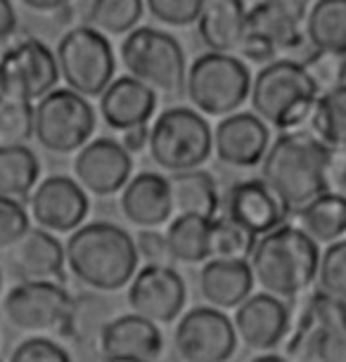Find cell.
I'll return each mask as SVG.
<instances>
[{
  "instance_id": "1",
  "label": "cell",
  "mask_w": 346,
  "mask_h": 362,
  "mask_svg": "<svg viewBox=\"0 0 346 362\" xmlns=\"http://www.w3.org/2000/svg\"><path fill=\"white\" fill-rule=\"evenodd\" d=\"M335 152L311 131H284L263 156L261 180L273 189L287 214H299L311 199L330 189Z\"/></svg>"
},
{
  "instance_id": "2",
  "label": "cell",
  "mask_w": 346,
  "mask_h": 362,
  "mask_svg": "<svg viewBox=\"0 0 346 362\" xmlns=\"http://www.w3.org/2000/svg\"><path fill=\"white\" fill-rule=\"evenodd\" d=\"M67 268L91 291L110 293L128 286L140 268L135 239L107 221L83 223L67 237Z\"/></svg>"
},
{
  "instance_id": "3",
  "label": "cell",
  "mask_w": 346,
  "mask_h": 362,
  "mask_svg": "<svg viewBox=\"0 0 346 362\" xmlns=\"http://www.w3.org/2000/svg\"><path fill=\"white\" fill-rule=\"evenodd\" d=\"M321 247L304 228L280 225L256 239L249 265L263 291L277 298H296L311 289L318 275Z\"/></svg>"
},
{
  "instance_id": "4",
  "label": "cell",
  "mask_w": 346,
  "mask_h": 362,
  "mask_svg": "<svg viewBox=\"0 0 346 362\" xmlns=\"http://www.w3.org/2000/svg\"><path fill=\"white\" fill-rule=\"evenodd\" d=\"M318 88L299 59L277 57L252 78L249 105L280 133L306 126L318 100Z\"/></svg>"
},
{
  "instance_id": "5",
  "label": "cell",
  "mask_w": 346,
  "mask_h": 362,
  "mask_svg": "<svg viewBox=\"0 0 346 362\" xmlns=\"http://www.w3.org/2000/svg\"><path fill=\"white\" fill-rule=\"evenodd\" d=\"M311 0H259L247 12L237 54L256 64L277 59V54L301 59L308 50L306 15Z\"/></svg>"
},
{
  "instance_id": "6",
  "label": "cell",
  "mask_w": 346,
  "mask_h": 362,
  "mask_svg": "<svg viewBox=\"0 0 346 362\" xmlns=\"http://www.w3.org/2000/svg\"><path fill=\"white\" fill-rule=\"evenodd\" d=\"M183 90L192 109L204 116L223 119L249 100L252 74L244 59L235 57L233 52L207 50L192 64H188Z\"/></svg>"
},
{
  "instance_id": "7",
  "label": "cell",
  "mask_w": 346,
  "mask_h": 362,
  "mask_svg": "<svg viewBox=\"0 0 346 362\" xmlns=\"http://www.w3.org/2000/svg\"><path fill=\"white\" fill-rule=\"evenodd\" d=\"M147 149L152 161L168 173L202 168L214 152V131L197 109L171 107L150 124Z\"/></svg>"
},
{
  "instance_id": "8",
  "label": "cell",
  "mask_w": 346,
  "mask_h": 362,
  "mask_svg": "<svg viewBox=\"0 0 346 362\" xmlns=\"http://www.w3.org/2000/svg\"><path fill=\"white\" fill-rule=\"evenodd\" d=\"M59 81L83 98H100L117 76V54L105 33L88 24L71 26L55 45Z\"/></svg>"
},
{
  "instance_id": "9",
  "label": "cell",
  "mask_w": 346,
  "mask_h": 362,
  "mask_svg": "<svg viewBox=\"0 0 346 362\" xmlns=\"http://www.w3.org/2000/svg\"><path fill=\"white\" fill-rule=\"evenodd\" d=\"M119 57L128 76L142 81L157 93H180L185 88L188 59L171 33L154 26H135L126 33Z\"/></svg>"
},
{
  "instance_id": "10",
  "label": "cell",
  "mask_w": 346,
  "mask_h": 362,
  "mask_svg": "<svg viewBox=\"0 0 346 362\" xmlns=\"http://www.w3.org/2000/svg\"><path fill=\"white\" fill-rule=\"evenodd\" d=\"M98 114L83 95L55 88L33 102V138L52 154H76L93 140Z\"/></svg>"
},
{
  "instance_id": "11",
  "label": "cell",
  "mask_w": 346,
  "mask_h": 362,
  "mask_svg": "<svg viewBox=\"0 0 346 362\" xmlns=\"http://www.w3.org/2000/svg\"><path fill=\"white\" fill-rule=\"evenodd\" d=\"M59 69L55 50L40 38L22 36L0 45V95L24 102H38L55 90Z\"/></svg>"
},
{
  "instance_id": "12",
  "label": "cell",
  "mask_w": 346,
  "mask_h": 362,
  "mask_svg": "<svg viewBox=\"0 0 346 362\" xmlns=\"http://www.w3.org/2000/svg\"><path fill=\"white\" fill-rule=\"evenodd\" d=\"M74 296L55 279H22L3 298V315L19 332H62Z\"/></svg>"
},
{
  "instance_id": "13",
  "label": "cell",
  "mask_w": 346,
  "mask_h": 362,
  "mask_svg": "<svg viewBox=\"0 0 346 362\" xmlns=\"http://www.w3.org/2000/svg\"><path fill=\"white\" fill-rule=\"evenodd\" d=\"M173 348L185 362H230L237 348L235 325L212 305H197L175 322Z\"/></svg>"
},
{
  "instance_id": "14",
  "label": "cell",
  "mask_w": 346,
  "mask_h": 362,
  "mask_svg": "<svg viewBox=\"0 0 346 362\" xmlns=\"http://www.w3.org/2000/svg\"><path fill=\"white\" fill-rule=\"evenodd\" d=\"M126 300L135 315L171 325L185 310L188 286L173 265H142L128 282Z\"/></svg>"
},
{
  "instance_id": "15",
  "label": "cell",
  "mask_w": 346,
  "mask_h": 362,
  "mask_svg": "<svg viewBox=\"0 0 346 362\" xmlns=\"http://www.w3.org/2000/svg\"><path fill=\"white\" fill-rule=\"evenodd\" d=\"M26 204L31 221L52 235H71L86 223L91 209L88 192L69 175H50L40 180Z\"/></svg>"
},
{
  "instance_id": "16",
  "label": "cell",
  "mask_w": 346,
  "mask_h": 362,
  "mask_svg": "<svg viewBox=\"0 0 346 362\" xmlns=\"http://www.w3.org/2000/svg\"><path fill=\"white\" fill-rule=\"evenodd\" d=\"M74 180L95 197H112L133 175V154L117 138H93L74 156Z\"/></svg>"
},
{
  "instance_id": "17",
  "label": "cell",
  "mask_w": 346,
  "mask_h": 362,
  "mask_svg": "<svg viewBox=\"0 0 346 362\" xmlns=\"http://www.w3.org/2000/svg\"><path fill=\"white\" fill-rule=\"evenodd\" d=\"M233 325L237 339L249 351L270 353L287 339L292 327V310L284 303V298H277L273 293H252L235 308Z\"/></svg>"
},
{
  "instance_id": "18",
  "label": "cell",
  "mask_w": 346,
  "mask_h": 362,
  "mask_svg": "<svg viewBox=\"0 0 346 362\" xmlns=\"http://www.w3.org/2000/svg\"><path fill=\"white\" fill-rule=\"evenodd\" d=\"M270 147V128L254 112H233L214 128V154L233 168L261 166Z\"/></svg>"
},
{
  "instance_id": "19",
  "label": "cell",
  "mask_w": 346,
  "mask_h": 362,
  "mask_svg": "<svg viewBox=\"0 0 346 362\" xmlns=\"http://www.w3.org/2000/svg\"><path fill=\"white\" fill-rule=\"evenodd\" d=\"M226 216L254 237L280 228L289 214L261 177L240 180L226 192Z\"/></svg>"
},
{
  "instance_id": "20",
  "label": "cell",
  "mask_w": 346,
  "mask_h": 362,
  "mask_svg": "<svg viewBox=\"0 0 346 362\" xmlns=\"http://www.w3.org/2000/svg\"><path fill=\"white\" fill-rule=\"evenodd\" d=\"M164 351L159 325L135 313L117 315L103 327L98 339L100 358H133L142 362H157Z\"/></svg>"
},
{
  "instance_id": "21",
  "label": "cell",
  "mask_w": 346,
  "mask_h": 362,
  "mask_svg": "<svg viewBox=\"0 0 346 362\" xmlns=\"http://www.w3.org/2000/svg\"><path fill=\"white\" fill-rule=\"evenodd\" d=\"M98 112L105 126L112 131H126V128L150 124L157 112V90L145 86L133 76H114L98 98Z\"/></svg>"
},
{
  "instance_id": "22",
  "label": "cell",
  "mask_w": 346,
  "mask_h": 362,
  "mask_svg": "<svg viewBox=\"0 0 346 362\" xmlns=\"http://www.w3.org/2000/svg\"><path fill=\"white\" fill-rule=\"evenodd\" d=\"M121 211L135 228H161L173 216L168 177L152 170L131 175L121 189Z\"/></svg>"
},
{
  "instance_id": "23",
  "label": "cell",
  "mask_w": 346,
  "mask_h": 362,
  "mask_svg": "<svg viewBox=\"0 0 346 362\" xmlns=\"http://www.w3.org/2000/svg\"><path fill=\"white\" fill-rule=\"evenodd\" d=\"M254 272L249 261L209 258L200 272V291L207 305L219 310H235L254 291Z\"/></svg>"
},
{
  "instance_id": "24",
  "label": "cell",
  "mask_w": 346,
  "mask_h": 362,
  "mask_svg": "<svg viewBox=\"0 0 346 362\" xmlns=\"http://www.w3.org/2000/svg\"><path fill=\"white\" fill-rule=\"evenodd\" d=\"M12 268L22 279H57L67 268L64 244L43 228H29L12 247Z\"/></svg>"
},
{
  "instance_id": "25",
  "label": "cell",
  "mask_w": 346,
  "mask_h": 362,
  "mask_svg": "<svg viewBox=\"0 0 346 362\" xmlns=\"http://www.w3.org/2000/svg\"><path fill=\"white\" fill-rule=\"evenodd\" d=\"M244 0H204L197 17V33L202 43L214 52H237L247 26Z\"/></svg>"
},
{
  "instance_id": "26",
  "label": "cell",
  "mask_w": 346,
  "mask_h": 362,
  "mask_svg": "<svg viewBox=\"0 0 346 362\" xmlns=\"http://www.w3.org/2000/svg\"><path fill=\"white\" fill-rule=\"evenodd\" d=\"M171 204L175 216H204L216 218L221 206V194L212 173L202 168L178 170L168 177Z\"/></svg>"
},
{
  "instance_id": "27",
  "label": "cell",
  "mask_w": 346,
  "mask_h": 362,
  "mask_svg": "<svg viewBox=\"0 0 346 362\" xmlns=\"http://www.w3.org/2000/svg\"><path fill=\"white\" fill-rule=\"evenodd\" d=\"M212 221L204 216H175L166 228L171 258L185 265L207 263L212 258Z\"/></svg>"
},
{
  "instance_id": "28",
  "label": "cell",
  "mask_w": 346,
  "mask_h": 362,
  "mask_svg": "<svg viewBox=\"0 0 346 362\" xmlns=\"http://www.w3.org/2000/svg\"><path fill=\"white\" fill-rule=\"evenodd\" d=\"M40 182V161L26 145H0V197L26 202Z\"/></svg>"
},
{
  "instance_id": "29",
  "label": "cell",
  "mask_w": 346,
  "mask_h": 362,
  "mask_svg": "<svg viewBox=\"0 0 346 362\" xmlns=\"http://www.w3.org/2000/svg\"><path fill=\"white\" fill-rule=\"evenodd\" d=\"M306 40L313 50L346 54V0H316L311 5Z\"/></svg>"
},
{
  "instance_id": "30",
  "label": "cell",
  "mask_w": 346,
  "mask_h": 362,
  "mask_svg": "<svg viewBox=\"0 0 346 362\" xmlns=\"http://www.w3.org/2000/svg\"><path fill=\"white\" fill-rule=\"evenodd\" d=\"M296 216L318 244H332L346 235V202L332 189L311 199Z\"/></svg>"
},
{
  "instance_id": "31",
  "label": "cell",
  "mask_w": 346,
  "mask_h": 362,
  "mask_svg": "<svg viewBox=\"0 0 346 362\" xmlns=\"http://www.w3.org/2000/svg\"><path fill=\"white\" fill-rule=\"evenodd\" d=\"M308 131L330 149H346V83L318 95Z\"/></svg>"
},
{
  "instance_id": "32",
  "label": "cell",
  "mask_w": 346,
  "mask_h": 362,
  "mask_svg": "<svg viewBox=\"0 0 346 362\" xmlns=\"http://www.w3.org/2000/svg\"><path fill=\"white\" fill-rule=\"evenodd\" d=\"M110 303L100 296V293H81V296H74L71 300V310L69 317L62 327V337H69L71 341H76L81 346L95 344L98 346L100 332L103 327L110 322Z\"/></svg>"
},
{
  "instance_id": "33",
  "label": "cell",
  "mask_w": 346,
  "mask_h": 362,
  "mask_svg": "<svg viewBox=\"0 0 346 362\" xmlns=\"http://www.w3.org/2000/svg\"><path fill=\"white\" fill-rule=\"evenodd\" d=\"M145 12V0H88L83 17L86 24L105 36L131 33Z\"/></svg>"
},
{
  "instance_id": "34",
  "label": "cell",
  "mask_w": 346,
  "mask_h": 362,
  "mask_svg": "<svg viewBox=\"0 0 346 362\" xmlns=\"http://www.w3.org/2000/svg\"><path fill=\"white\" fill-rule=\"evenodd\" d=\"M313 358L318 362H346V300L330 293H325V325L318 332Z\"/></svg>"
},
{
  "instance_id": "35",
  "label": "cell",
  "mask_w": 346,
  "mask_h": 362,
  "mask_svg": "<svg viewBox=\"0 0 346 362\" xmlns=\"http://www.w3.org/2000/svg\"><path fill=\"white\" fill-rule=\"evenodd\" d=\"M256 237L228 216H216L212 221V258L228 261H249Z\"/></svg>"
},
{
  "instance_id": "36",
  "label": "cell",
  "mask_w": 346,
  "mask_h": 362,
  "mask_svg": "<svg viewBox=\"0 0 346 362\" xmlns=\"http://www.w3.org/2000/svg\"><path fill=\"white\" fill-rule=\"evenodd\" d=\"M33 138V102L0 95V145H26Z\"/></svg>"
},
{
  "instance_id": "37",
  "label": "cell",
  "mask_w": 346,
  "mask_h": 362,
  "mask_svg": "<svg viewBox=\"0 0 346 362\" xmlns=\"http://www.w3.org/2000/svg\"><path fill=\"white\" fill-rule=\"evenodd\" d=\"M299 62L304 64V69L308 71L311 81H313L318 88V93L335 90V88L346 83V54L308 47Z\"/></svg>"
},
{
  "instance_id": "38",
  "label": "cell",
  "mask_w": 346,
  "mask_h": 362,
  "mask_svg": "<svg viewBox=\"0 0 346 362\" xmlns=\"http://www.w3.org/2000/svg\"><path fill=\"white\" fill-rule=\"evenodd\" d=\"M318 289L346 300V239H337L321 251L316 275Z\"/></svg>"
},
{
  "instance_id": "39",
  "label": "cell",
  "mask_w": 346,
  "mask_h": 362,
  "mask_svg": "<svg viewBox=\"0 0 346 362\" xmlns=\"http://www.w3.org/2000/svg\"><path fill=\"white\" fill-rule=\"evenodd\" d=\"M204 0H145V10L154 17V22L183 29L197 22Z\"/></svg>"
},
{
  "instance_id": "40",
  "label": "cell",
  "mask_w": 346,
  "mask_h": 362,
  "mask_svg": "<svg viewBox=\"0 0 346 362\" xmlns=\"http://www.w3.org/2000/svg\"><path fill=\"white\" fill-rule=\"evenodd\" d=\"M29 228L31 218L29 211L24 209V202L0 197V251L15 247Z\"/></svg>"
},
{
  "instance_id": "41",
  "label": "cell",
  "mask_w": 346,
  "mask_h": 362,
  "mask_svg": "<svg viewBox=\"0 0 346 362\" xmlns=\"http://www.w3.org/2000/svg\"><path fill=\"white\" fill-rule=\"evenodd\" d=\"M10 362H71V355L47 337L24 339L10 355Z\"/></svg>"
},
{
  "instance_id": "42",
  "label": "cell",
  "mask_w": 346,
  "mask_h": 362,
  "mask_svg": "<svg viewBox=\"0 0 346 362\" xmlns=\"http://www.w3.org/2000/svg\"><path fill=\"white\" fill-rule=\"evenodd\" d=\"M135 239V249H138L140 263L145 265H171V251H168L166 235L157 228H140Z\"/></svg>"
},
{
  "instance_id": "43",
  "label": "cell",
  "mask_w": 346,
  "mask_h": 362,
  "mask_svg": "<svg viewBox=\"0 0 346 362\" xmlns=\"http://www.w3.org/2000/svg\"><path fill=\"white\" fill-rule=\"evenodd\" d=\"M117 140L121 142V147H124L128 154H140L142 149H147V142H150V124L126 128V131L119 133Z\"/></svg>"
},
{
  "instance_id": "44",
  "label": "cell",
  "mask_w": 346,
  "mask_h": 362,
  "mask_svg": "<svg viewBox=\"0 0 346 362\" xmlns=\"http://www.w3.org/2000/svg\"><path fill=\"white\" fill-rule=\"evenodd\" d=\"M330 189L346 202V149H337L330 166Z\"/></svg>"
},
{
  "instance_id": "45",
  "label": "cell",
  "mask_w": 346,
  "mask_h": 362,
  "mask_svg": "<svg viewBox=\"0 0 346 362\" xmlns=\"http://www.w3.org/2000/svg\"><path fill=\"white\" fill-rule=\"evenodd\" d=\"M17 33V12L12 0H0V45Z\"/></svg>"
},
{
  "instance_id": "46",
  "label": "cell",
  "mask_w": 346,
  "mask_h": 362,
  "mask_svg": "<svg viewBox=\"0 0 346 362\" xmlns=\"http://www.w3.org/2000/svg\"><path fill=\"white\" fill-rule=\"evenodd\" d=\"M26 10L31 12H40V15H55V12H62L64 8H69L71 0H19Z\"/></svg>"
},
{
  "instance_id": "47",
  "label": "cell",
  "mask_w": 346,
  "mask_h": 362,
  "mask_svg": "<svg viewBox=\"0 0 346 362\" xmlns=\"http://www.w3.org/2000/svg\"><path fill=\"white\" fill-rule=\"evenodd\" d=\"M249 362H292L289 358H284V355H275V353H263L259 358L249 360Z\"/></svg>"
},
{
  "instance_id": "48",
  "label": "cell",
  "mask_w": 346,
  "mask_h": 362,
  "mask_svg": "<svg viewBox=\"0 0 346 362\" xmlns=\"http://www.w3.org/2000/svg\"><path fill=\"white\" fill-rule=\"evenodd\" d=\"M100 362H142V360H133V358H100Z\"/></svg>"
},
{
  "instance_id": "49",
  "label": "cell",
  "mask_w": 346,
  "mask_h": 362,
  "mask_svg": "<svg viewBox=\"0 0 346 362\" xmlns=\"http://www.w3.org/2000/svg\"><path fill=\"white\" fill-rule=\"evenodd\" d=\"M0 289H3V272H0Z\"/></svg>"
}]
</instances>
